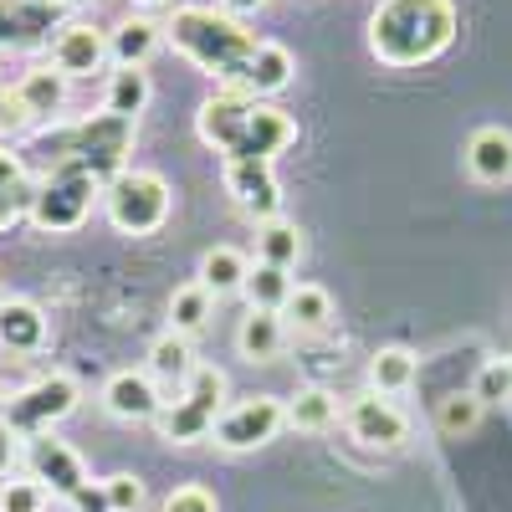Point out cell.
I'll use <instances>...</instances> for the list:
<instances>
[{"label": "cell", "mask_w": 512, "mask_h": 512, "mask_svg": "<svg viewBox=\"0 0 512 512\" xmlns=\"http://www.w3.org/2000/svg\"><path fill=\"white\" fill-rule=\"evenodd\" d=\"M282 318H287V328H297V333H323V328H333V297H328V287L297 282L292 297H287V308H282Z\"/></svg>", "instance_id": "obj_27"}, {"label": "cell", "mask_w": 512, "mask_h": 512, "mask_svg": "<svg viewBox=\"0 0 512 512\" xmlns=\"http://www.w3.org/2000/svg\"><path fill=\"white\" fill-rule=\"evenodd\" d=\"M287 425V400L277 395H246V400H231L216 420V431H210V441H216L221 451L241 456V451H262L282 436Z\"/></svg>", "instance_id": "obj_9"}, {"label": "cell", "mask_w": 512, "mask_h": 512, "mask_svg": "<svg viewBox=\"0 0 512 512\" xmlns=\"http://www.w3.org/2000/svg\"><path fill=\"white\" fill-rule=\"evenodd\" d=\"M16 98L26 103V113L36 118V123H57V113L67 108V98H72V82L57 72V67H31V72H21L16 82Z\"/></svg>", "instance_id": "obj_19"}, {"label": "cell", "mask_w": 512, "mask_h": 512, "mask_svg": "<svg viewBox=\"0 0 512 512\" xmlns=\"http://www.w3.org/2000/svg\"><path fill=\"white\" fill-rule=\"evenodd\" d=\"M144 369H149V379L159 384V390H185L190 384V374H195V349H190V338H180V333H159L154 344H149V359H144Z\"/></svg>", "instance_id": "obj_21"}, {"label": "cell", "mask_w": 512, "mask_h": 512, "mask_svg": "<svg viewBox=\"0 0 512 512\" xmlns=\"http://www.w3.org/2000/svg\"><path fill=\"white\" fill-rule=\"evenodd\" d=\"M241 292H246V303H251V308H262V313H282V308H287V297H292V277H287V272H277V267H262V262H256Z\"/></svg>", "instance_id": "obj_31"}, {"label": "cell", "mask_w": 512, "mask_h": 512, "mask_svg": "<svg viewBox=\"0 0 512 512\" xmlns=\"http://www.w3.org/2000/svg\"><path fill=\"white\" fill-rule=\"evenodd\" d=\"M31 195H36V175L11 144H0V236L31 216Z\"/></svg>", "instance_id": "obj_18"}, {"label": "cell", "mask_w": 512, "mask_h": 512, "mask_svg": "<svg viewBox=\"0 0 512 512\" xmlns=\"http://www.w3.org/2000/svg\"><path fill=\"white\" fill-rule=\"evenodd\" d=\"M344 425H349V436H354L359 446H374V451H400V446L410 441L405 410H400L395 400L374 395V390H364V395H354V400L344 405Z\"/></svg>", "instance_id": "obj_12"}, {"label": "cell", "mask_w": 512, "mask_h": 512, "mask_svg": "<svg viewBox=\"0 0 512 512\" xmlns=\"http://www.w3.org/2000/svg\"><path fill=\"white\" fill-rule=\"evenodd\" d=\"M159 512H216V492L210 487H175L164 502H159Z\"/></svg>", "instance_id": "obj_37"}, {"label": "cell", "mask_w": 512, "mask_h": 512, "mask_svg": "<svg viewBox=\"0 0 512 512\" xmlns=\"http://www.w3.org/2000/svg\"><path fill=\"white\" fill-rule=\"evenodd\" d=\"M164 47V26H154L149 16H123L113 31H108V52H113V67H149V57Z\"/></svg>", "instance_id": "obj_20"}, {"label": "cell", "mask_w": 512, "mask_h": 512, "mask_svg": "<svg viewBox=\"0 0 512 512\" xmlns=\"http://www.w3.org/2000/svg\"><path fill=\"white\" fill-rule=\"evenodd\" d=\"M67 11H88V6H98V0H62Z\"/></svg>", "instance_id": "obj_42"}, {"label": "cell", "mask_w": 512, "mask_h": 512, "mask_svg": "<svg viewBox=\"0 0 512 512\" xmlns=\"http://www.w3.org/2000/svg\"><path fill=\"white\" fill-rule=\"evenodd\" d=\"M216 6H221L226 16L246 21V16H256V11H267V0H216Z\"/></svg>", "instance_id": "obj_40"}, {"label": "cell", "mask_w": 512, "mask_h": 512, "mask_svg": "<svg viewBox=\"0 0 512 512\" xmlns=\"http://www.w3.org/2000/svg\"><path fill=\"white\" fill-rule=\"evenodd\" d=\"M287 344V318L282 313H262V308H251L236 328V349L246 364H272Z\"/></svg>", "instance_id": "obj_23"}, {"label": "cell", "mask_w": 512, "mask_h": 512, "mask_svg": "<svg viewBox=\"0 0 512 512\" xmlns=\"http://www.w3.org/2000/svg\"><path fill=\"white\" fill-rule=\"evenodd\" d=\"M98 487H103L108 512H144V502H149V492H144V482H139L134 472H113V477H103Z\"/></svg>", "instance_id": "obj_35"}, {"label": "cell", "mask_w": 512, "mask_h": 512, "mask_svg": "<svg viewBox=\"0 0 512 512\" xmlns=\"http://www.w3.org/2000/svg\"><path fill=\"white\" fill-rule=\"evenodd\" d=\"M221 180H226V195L236 200V210L251 216L256 226L282 216V185L272 175V164H262V159H226Z\"/></svg>", "instance_id": "obj_13"}, {"label": "cell", "mask_w": 512, "mask_h": 512, "mask_svg": "<svg viewBox=\"0 0 512 512\" xmlns=\"http://www.w3.org/2000/svg\"><path fill=\"white\" fill-rule=\"evenodd\" d=\"M77 400H82V390H77L72 374H62V369L41 374V379L21 384L16 395H0V425H11L21 441L47 436V431H57V425L77 410Z\"/></svg>", "instance_id": "obj_8"}, {"label": "cell", "mask_w": 512, "mask_h": 512, "mask_svg": "<svg viewBox=\"0 0 512 512\" xmlns=\"http://www.w3.org/2000/svg\"><path fill=\"white\" fill-rule=\"evenodd\" d=\"M226 395H231L226 369H216V364H195L190 384H185L175 400H164V410H159V420H154L159 441H169V446H200V441H210V431H216L221 410L231 405Z\"/></svg>", "instance_id": "obj_5"}, {"label": "cell", "mask_w": 512, "mask_h": 512, "mask_svg": "<svg viewBox=\"0 0 512 512\" xmlns=\"http://www.w3.org/2000/svg\"><path fill=\"white\" fill-rule=\"evenodd\" d=\"M256 262L262 267H277V272H292L297 262H303V231H297L292 221H262L256 226Z\"/></svg>", "instance_id": "obj_26"}, {"label": "cell", "mask_w": 512, "mask_h": 512, "mask_svg": "<svg viewBox=\"0 0 512 512\" xmlns=\"http://www.w3.org/2000/svg\"><path fill=\"white\" fill-rule=\"evenodd\" d=\"M103 200V185L82 169H67V164H52L36 175V195H31V226L47 231V236H67L77 231L82 221L93 216V205Z\"/></svg>", "instance_id": "obj_7"}, {"label": "cell", "mask_w": 512, "mask_h": 512, "mask_svg": "<svg viewBox=\"0 0 512 512\" xmlns=\"http://www.w3.org/2000/svg\"><path fill=\"white\" fill-rule=\"evenodd\" d=\"M128 6H134L139 16H149V11H164V6H175V0H128Z\"/></svg>", "instance_id": "obj_41"}, {"label": "cell", "mask_w": 512, "mask_h": 512, "mask_svg": "<svg viewBox=\"0 0 512 512\" xmlns=\"http://www.w3.org/2000/svg\"><path fill=\"white\" fill-rule=\"evenodd\" d=\"M169 205H175V190H169V180L159 175V169H134V164H128L123 175L103 190V216L123 236H154V231H164Z\"/></svg>", "instance_id": "obj_6"}, {"label": "cell", "mask_w": 512, "mask_h": 512, "mask_svg": "<svg viewBox=\"0 0 512 512\" xmlns=\"http://www.w3.org/2000/svg\"><path fill=\"white\" fill-rule=\"evenodd\" d=\"M292 77H297V57L282 47V41H267V36H262V47H256V57H251V67H246V93L272 103Z\"/></svg>", "instance_id": "obj_22"}, {"label": "cell", "mask_w": 512, "mask_h": 512, "mask_svg": "<svg viewBox=\"0 0 512 512\" xmlns=\"http://www.w3.org/2000/svg\"><path fill=\"white\" fill-rule=\"evenodd\" d=\"M134 139H139V123H134V118L93 113V118H82V123H62V128H52V134H41V139L31 144V154H41V169L67 164V169L93 175V180L108 190L123 169H128Z\"/></svg>", "instance_id": "obj_4"}, {"label": "cell", "mask_w": 512, "mask_h": 512, "mask_svg": "<svg viewBox=\"0 0 512 512\" xmlns=\"http://www.w3.org/2000/svg\"><path fill=\"white\" fill-rule=\"evenodd\" d=\"M482 400L466 390V395H446L436 405V425H441V436H466V431H477V420H482Z\"/></svg>", "instance_id": "obj_32"}, {"label": "cell", "mask_w": 512, "mask_h": 512, "mask_svg": "<svg viewBox=\"0 0 512 512\" xmlns=\"http://www.w3.org/2000/svg\"><path fill=\"white\" fill-rule=\"evenodd\" d=\"M246 277H251V262L236 251V246H210L205 256H200V287L210 292V297H231V292H241L246 287Z\"/></svg>", "instance_id": "obj_25"}, {"label": "cell", "mask_w": 512, "mask_h": 512, "mask_svg": "<svg viewBox=\"0 0 512 512\" xmlns=\"http://www.w3.org/2000/svg\"><path fill=\"white\" fill-rule=\"evenodd\" d=\"M108 62H113L108 31H103L98 21H67V26L57 31V41H52V67H57L67 82L93 77V72H103Z\"/></svg>", "instance_id": "obj_14"}, {"label": "cell", "mask_w": 512, "mask_h": 512, "mask_svg": "<svg viewBox=\"0 0 512 512\" xmlns=\"http://www.w3.org/2000/svg\"><path fill=\"white\" fill-rule=\"evenodd\" d=\"M31 128H36V118L26 113L16 88H0V139H21V134H31Z\"/></svg>", "instance_id": "obj_36"}, {"label": "cell", "mask_w": 512, "mask_h": 512, "mask_svg": "<svg viewBox=\"0 0 512 512\" xmlns=\"http://www.w3.org/2000/svg\"><path fill=\"white\" fill-rule=\"evenodd\" d=\"M21 466H26V477H31V482H41L57 502H72L82 487H93L88 461H82L67 441H57V431L31 436V441H26V451H21Z\"/></svg>", "instance_id": "obj_11"}, {"label": "cell", "mask_w": 512, "mask_h": 512, "mask_svg": "<svg viewBox=\"0 0 512 512\" xmlns=\"http://www.w3.org/2000/svg\"><path fill=\"white\" fill-rule=\"evenodd\" d=\"M210 318H216V297H210L200 282L175 287V297H169V333L195 338V333H205V328H210Z\"/></svg>", "instance_id": "obj_28"}, {"label": "cell", "mask_w": 512, "mask_h": 512, "mask_svg": "<svg viewBox=\"0 0 512 512\" xmlns=\"http://www.w3.org/2000/svg\"><path fill=\"white\" fill-rule=\"evenodd\" d=\"M195 134L205 149L221 154V164L226 159L277 164V154H287L297 144V118L267 98L241 93V88H216L195 113Z\"/></svg>", "instance_id": "obj_1"}, {"label": "cell", "mask_w": 512, "mask_h": 512, "mask_svg": "<svg viewBox=\"0 0 512 512\" xmlns=\"http://www.w3.org/2000/svg\"><path fill=\"white\" fill-rule=\"evenodd\" d=\"M461 159H466V175L477 185H507L512 180V128H502V123L477 128V134L466 139Z\"/></svg>", "instance_id": "obj_17"}, {"label": "cell", "mask_w": 512, "mask_h": 512, "mask_svg": "<svg viewBox=\"0 0 512 512\" xmlns=\"http://www.w3.org/2000/svg\"><path fill=\"white\" fill-rule=\"evenodd\" d=\"M415 384V354L405 349V344H390V349H379L374 359H369V390L374 395H405Z\"/></svg>", "instance_id": "obj_30"}, {"label": "cell", "mask_w": 512, "mask_h": 512, "mask_svg": "<svg viewBox=\"0 0 512 512\" xmlns=\"http://www.w3.org/2000/svg\"><path fill=\"white\" fill-rule=\"evenodd\" d=\"M103 410L123 425H154L164 410V390L149 379V369H118L103 384Z\"/></svg>", "instance_id": "obj_15"}, {"label": "cell", "mask_w": 512, "mask_h": 512, "mask_svg": "<svg viewBox=\"0 0 512 512\" xmlns=\"http://www.w3.org/2000/svg\"><path fill=\"white\" fill-rule=\"evenodd\" d=\"M52 507V492L31 482V477H6L0 482V512H47Z\"/></svg>", "instance_id": "obj_33"}, {"label": "cell", "mask_w": 512, "mask_h": 512, "mask_svg": "<svg viewBox=\"0 0 512 512\" xmlns=\"http://www.w3.org/2000/svg\"><path fill=\"white\" fill-rule=\"evenodd\" d=\"M164 41L195 72L216 77L221 88H241V93H246V67L256 47H262V36L246 21L226 16L221 6H175V16L164 21Z\"/></svg>", "instance_id": "obj_2"}, {"label": "cell", "mask_w": 512, "mask_h": 512, "mask_svg": "<svg viewBox=\"0 0 512 512\" xmlns=\"http://www.w3.org/2000/svg\"><path fill=\"white\" fill-rule=\"evenodd\" d=\"M149 98H154L149 72H144V67H118V72L108 77V88H103V113L139 123V113L149 108Z\"/></svg>", "instance_id": "obj_24"}, {"label": "cell", "mask_w": 512, "mask_h": 512, "mask_svg": "<svg viewBox=\"0 0 512 512\" xmlns=\"http://www.w3.org/2000/svg\"><path fill=\"white\" fill-rule=\"evenodd\" d=\"M72 21L62 0H0V57L52 52L57 31Z\"/></svg>", "instance_id": "obj_10"}, {"label": "cell", "mask_w": 512, "mask_h": 512, "mask_svg": "<svg viewBox=\"0 0 512 512\" xmlns=\"http://www.w3.org/2000/svg\"><path fill=\"white\" fill-rule=\"evenodd\" d=\"M451 41H456L451 0H379L369 16V52L384 67L436 62Z\"/></svg>", "instance_id": "obj_3"}, {"label": "cell", "mask_w": 512, "mask_h": 512, "mask_svg": "<svg viewBox=\"0 0 512 512\" xmlns=\"http://www.w3.org/2000/svg\"><path fill=\"white\" fill-rule=\"evenodd\" d=\"M0 297H6V292H0Z\"/></svg>", "instance_id": "obj_44"}, {"label": "cell", "mask_w": 512, "mask_h": 512, "mask_svg": "<svg viewBox=\"0 0 512 512\" xmlns=\"http://www.w3.org/2000/svg\"><path fill=\"white\" fill-rule=\"evenodd\" d=\"M338 415H344V410H338V400L323 390V384H303V390L287 400V425H292V431H308V436L328 431Z\"/></svg>", "instance_id": "obj_29"}, {"label": "cell", "mask_w": 512, "mask_h": 512, "mask_svg": "<svg viewBox=\"0 0 512 512\" xmlns=\"http://www.w3.org/2000/svg\"><path fill=\"white\" fill-rule=\"evenodd\" d=\"M72 512H108V502H103V487H82L72 502H67Z\"/></svg>", "instance_id": "obj_39"}, {"label": "cell", "mask_w": 512, "mask_h": 512, "mask_svg": "<svg viewBox=\"0 0 512 512\" xmlns=\"http://www.w3.org/2000/svg\"><path fill=\"white\" fill-rule=\"evenodd\" d=\"M21 451H26V441L11 431V425H0V482H6V477H16Z\"/></svg>", "instance_id": "obj_38"}, {"label": "cell", "mask_w": 512, "mask_h": 512, "mask_svg": "<svg viewBox=\"0 0 512 512\" xmlns=\"http://www.w3.org/2000/svg\"><path fill=\"white\" fill-rule=\"evenodd\" d=\"M472 395H477L482 405H512V359H487V364L477 369Z\"/></svg>", "instance_id": "obj_34"}, {"label": "cell", "mask_w": 512, "mask_h": 512, "mask_svg": "<svg viewBox=\"0 0 512 512\" xmlns=\"http://www.w3.org/2000/svg\"><path fill=\"white\" fill-rule=\"evenodd\" d=\"M52 344V323L31 297H0V349L16 359H36Z\"/></svg>", "instance_id": "obj_16"}, {"label": "cell", "mask_w": 512, "mask_h": 512, "mask_svg": "<svg viewBox=\"0 0 512 512\" xmlns=\"http://www.w3.org/2000/svg\"><path fill=\"white\" fill-rule=\"evenodd\" d=\"M0 88H6V82H0Z\"/></svg>", "instance_id": "obj_43"}]
</instances>
